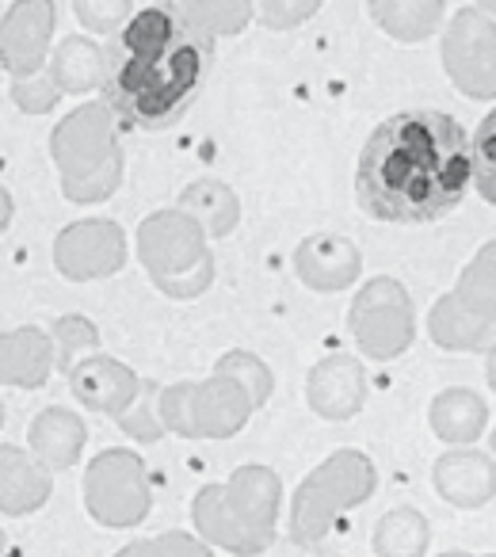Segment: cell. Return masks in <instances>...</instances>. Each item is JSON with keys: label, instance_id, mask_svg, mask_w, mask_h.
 Returning a JSON list of instances; mask_svg holds the SVG:
<instances>
[{"label": "cell", "instance_id": "cell-8", "mask_svg": "<svg viewBox=\"0 0 496 557\" xmlns=\"http://www.w3.org/2000/svg\"><path fill=\"white\" fill-rule=\"evenodd\" d=\"M115 119L119 115L111 111L108 100H96V103L73 108L70 115L54 126V134H50V157H54L62 184L96 176L100 169H108L111 161L123 157Z\"/></svg>", "mask_w": 496, "mask_h": 557}, {"label": "cell", "instance_id": "cell-43", "mask_svg": "<svg viewBox=\"0 0 496 557\" xmlns=\"http://www.w3.org/2000/svg\"><path fill=\"white\" fill-rule=\"evenodd\" d=\"M439 557H470V554H439Z\"/></svg>", "mask_w": 496, "mask_h": 557}, {"label": "cell", "instance_id": "cell-31", "mask_svg": "<svg viewBox=\"0 0 496 557\" xmlns=\"http://www.w3.org/2000/svg\"><path fill=\"white\" fill-rule=\"evenodd\" d=\"M157 417H161L164 432H176L184 440H195V382H176L164 386L157 397Z\"/></svg>", "mask_w": 496, "mask_h": 557}, {"label": "cell", "instance_id": "cell-1", "mask_svg": "<svg viewBox=\"0 0 496 557\" xmlns=\"http://www.w3.org/2000/svg\"><path fill=\"white\" fill-rule=\"evenodd\" d=\"M473 184L470 138L443 111H401L359 153L356 199L374 222L424 225L450 214Z\"/></svg>", "mask_w": 496, "mask_h": 557}, {"label": "cell", "instance_id": "cell-23", "mask_svg": "<svg viewBox=\"0 0 496 557\" xmlns=\"http://www.w3.org/2000/svg\"><path fill=\"white\" fill-rule=\"evenodd\" d=\"M427 424L443 443L466 447V443H473L485 432L488 409L473 389H443L432 401V409H427Z\"/></svg>", "mask_w": 496, "mask_h": 557}, {"label": "cell", "instance_id": "cell-32", "mask_svg": "<svg viewBox=\"0 0 496 557\" xmlns=\"http://www.w3.org/2000/svg\"><path fill=\"white\" fill-rule=\"evenodd\" d=\"M9 96L24 115H50V111L62 103V88L54 85L50 70H39V73H32V77H12Z\"/></svg>", "mask_w": 496, "mask_h": 557}, {"label": "cell", "instance_id": "cell-10", "mask_svg": "<svg viewBox=\"0 0 496 557\" xmlns=\"http://www.w3.org/2000/svg\"><path fill=\"white\" fill-rule=\"evenodd\" d=\"M134 248H138V260L149 271V278H153V287L187 275V271H195L210 256L202 225L179 207L141 218L138 233H134Z\"/></svg>", "mask_w": 496, "mask_h": 557}, {"label": "cell", "instance_id": "cell-35", "mask_svg": "<svg viewBox=\"0 0 496 557\" xmlns=\"http://www.w3.org/2000/svg\"><path fill=\"white\" fill-rule=\"evenodd\" d=\"M157 397H161V389H157L153 382H146L141 397L134 401V409L119 417V428H123L126 435H134L138 443H157L164 435V424H161V417H157Z\"/></svg>", "mask_w": 496, "mask_h": 557}, {"label": "cell", "instance_id": "cell-20", "mask_svg": "<svg viewBox=\"0 0 496 557\" xmlns=\"http://www.w3.org/2000/svg\"><path fill=\"white\" fill-rule=\"evenodd\" d=\"M54 371V341L35 325L0 333V386L39 389Z\"/></svg>", "mask_w": 496, "mask_h": 557}, {"label": "cell", "instance_id": "cell-24", "mask_svg": "<svg viewBox=\"0 0 496 557\" xmlns=\"http://www.w3.org/2000/svg\"><path fill=\"white\" fill-rule=\"evenodd\" d=\"M179 210L191 214L207 237H230L240 222V199L222 180H191L179 191Z\"/></svg>", "mask_w": 496, "mask_h": 557}, {"label": "cell", "instance_id": "cell-19", "mask_svg": "<svg viewBox=\"0 0 496 557\" xmlns=\"http://www.w3.org/2000/svg\"><path fill=\"white\" fill-rule=\"evenodd\" d=\"M432 481L443 500L458 504V508H481V504L493 500V493H496V466H493V458L481 455V450L458 447L435 458Z\"/></svg>", "mask_w": 496, "mask_h": 557}, {"label": "cell", "instance_id": "cell-16", "mask_svg": "<svg viewBox=\"0 0 496 557\" xmlns=\"http://www.w3.org/2000/svg\"><path fill=\"white\" fill-rule=\"evenodd\" d=\"M257 412L252 397L230 374H210L195 382V440H230Z\"/></svg>", "mask_w": 496, "mask_h": 557}, {"label": "cell", "instance_id": "cell-38", "mask_svg": "<svg viewBox=\"0 0 496 557\" xmlns=\"http://www.w3.org/2000/svg\"><path fill=\"white\" fill-rule=\"evenodd\" d=\"M12 214H16V199L9 195V187H0V237L12 225Z\"/></svg>", "mask_w": 496, "mask_h": 557}, {"label": "cell", "instance_id": "cell-14", "mask_svg": "<svg viewBox=\"0 0 496 557\" xmlns=\"http://www.w3.org/2000/svg\"><path fill=\"white\" fill-rule=\"evenodd\" d=\"M295 271L318 295H340V290L356 287V278L363 275V256L340 233H313L298 245Z\"/></svg>", "mask_w": 496, "mask_h": 557}, {"label": "cell", "instance_id": "cell-29", "mask_svg": "<svg viewBox=\"0 0 496 557\" xmlns=\"http://www.w3.org/2000/svg\"><path fill=\"white\" fill-rule=\"evenodd\" d=\"M470 161H473V187L481 191V199L496 207V108L481 119L478 134H473Z\"/></svg>", "mask_w": 496, "mask_h": 557}, {"label": "cell", "instance_id": "cell-4", "mask_svg": "<svg viewBox=\"0 0 496 557\" xmlns=\"http://www.w3.org/2000/svg\"><path fill=\"white\" fill-rule=\"evenodd\" d=\"M379 473L374 462L363 450H336L328 455L310 478L298 485L295 508H290V539L298 546H318L325 542V534L333 531L336 516L348 508H359L363 500H371Z\"/></svg>", "mask_w": 496, "mask_h": 557}, {"label": "cell", "instance_id": "cell-18", "mask_svg": "<svg viewBox=\"0 0 496 557\" xmlns=\"http://www.w3.org/2000/svg\"><path fill=\"white\" fill-rule=\"evenodd\" d=\"M88 443V428L77 412L62 409V405H50L39 417L27 424V447L32 455L47 466L50 473H65L80 462Z\"/></svg>", "mask_w": 496, "mask_h": 557}, {"label": "cell", "instance_id": "cell-44", "mask_svg": "<svg viewBox=\"0 0 496 557\" xmlns=\"http://www.w3.org/2000/svg\"><path fill=\"white\" fill-rule=\"evenodd\" d=\"M493 455H496V428H493Z\"/></svg>", "mask_w": 496, "mask_h": 557}, {"label": "cell", "instance_id": "cell-7", "mask_svg": "<svg viewBox=\"0 0 496 557\" xmlns=\"http://www.w3.org/2000/svg\"><path fill=\"white\" fill-rule=\"evenodd\" d=\"M348 329L367 359H379V363L397 359L401 351H409L412 336H417L409 290L389 275L371 278L351 302Z\"/></svg>", "mask_w": 496, "mask_h": 557}, {"label": "cell", "instance_id": "cell-2", "mask_svg": "<svg viewBox=\"0 0 496 557\" xmlns=\"http://www.w3.org/2000/svg\"><path fill=\"white\" fill-rule=\"evenodd\" d=\"M210 73V35L179 24L176 35L146 50H119L108 77V103L126 126L169 131L195 103Z\"/></svg>", "mask_w": 496, "mask_h": 557}, {"label": "cell", "instance_id": "cell-28", "mask_svg": "<svg viewBox=\"0 0 496 557\" xmlns=\"http://www.w3.org/2000/svg\"><path fill=\"white\" fill-rule=\"evenodd\" d=\"M214 371L218 374H230L233 382H240L257 409H260V405H268V397H272V389H275L272 367H268L260 356H252V351H240V348L225 351V356H218Z\"/></svg>", "mask_w": 496, "mask_h": 557}, {"label": "cell", "instance_id": "cell-34", "mask_svg": "<svg viewBox=\"0 0 496 557\" xmlns=\"http://www.w3.org/2000/svg\"><path fill=\"white\" fill-rule=\"evenodd\" d=\"M123 157L119 161H111L108 169H100L96 176L88 180H73V184H62V195L70 202H77V207H96V202H108L111 195L123 187Z\"/></svg>", "mask_w": 496, "mask_h": 557}, {"label": "cell", "instance_id": "cell-9", "mask_svg": "<svg viewBox=\"0 0 496 557\" xmlns=\"http://www.w3.org/2000/svg\"><path fill=\"white\" fill-rule=\"evenodd\" d=\"M443 70L470 100H496V24L481 9H462L443 32Z\"/></svg>", "mask_w": 496, "mask_h": 557}, {"label": "cell", "instance_id": "cell-36", "mask_svg": "<svg viewBox=\"0 0 496 557\" xmlns=\"http://www.w3.org/2000/svg\"><path fill=\"white\" fill-rule=\"evenodd\" d=\"M134 0H73V12H77L80 27L96 35L119 32L126 20L134 16Z\"/></svg>", "mask_w": 496, "mask_h": 557}, {"label": "cell", "instance_id": "cell-22", "mask_svg": "<svg viewBox=\"0 0 496 557\" xmlns=\"http://www.w3.org/2000/svg\"><path fill=\"white\" fill-rule=\"evenodd\" d=\"M367 12L389 39L405 47L432 39L443 24V0H367Z\"/></svg>", "mask_w": 496, "mask_h": 557}, {"label": "cell", "instance_id": "cell-3", "mask_svg": "<svg viewBox=\"0 0 496 557\" xmlns=\"http://www.w3.org/2000/svg\"><path fill=\"white\" fill-rule=\"evenodd\" d=\"M280 473L268 466H240L225 485L199 488L191 504L195 531L207 546L230 549L237 557H257L272 549L280 527Z\"/></svg>", "mask_w": 496, "mask_h": 557}, {"label": "cell", "instance_id": "cell-40", "mask_svg": "<svg viewBox=\"0 0 496 557\" xmlns=\"http://www.w3.org/2000/svg\"><path fill=\"white\" fill-rule=\"evenodd\" d=\"M473 9H481L485 16H496V0H473Z\"/></svg>", "mask_w": 496, "mask_h": 557}, {"label": "cell", "instance_id": "cell-12", "mask_svg": "<svg viewBox=\"0 0 496 557\" xmlns=\"http://www.w3.org/2000/svg\"><path fill=\"white\" fill-rule=\"evenodd\" d=\"M54 24V0H12V9L0 20V70L12 77H32L47 70Z\"/></svg>", "mask_w": 496, "mask_h": 557}, {"label": "cell", "instance_id": "cell-37", "mask_svg": "<svg viewBox=\"0 0 496 557\" xmlns=\"http://www.w3.org/2000/svg\"><path fill=\"white\" fill-rule=\"evenodd\" d=\"M210 283H214V252H210L207 260H202L195 271H187V275L172 278V283H161L157 290H161V295H169V298H176V302H187V298L207 295Z\"/></svg>", "mask_w": 496, "mask_h": 557}, {"label": "cell", "instance_id": "cell-30", "mask_svg": "<svg viewBox=\"0 0 496 557\" xmlns=\"http://www.w3.org/2000/svg\"><path fill=\"white\" fill-rule=\"evenodd\" d=\"M115 557H214L210 546L202 539L187 531H164L153 534V539H138L131 546H123Z\"/></svg>", "mask_w": 496, "mask_h": 557}, {"label": "cell", "instance_id": "cell-21", "mask_svg": "<svg viewBox=\"0 0 496 557\" xmlns=\"http://www.w3.org/2000/svg\"><path fill=\"white\" fill-rule=\"evenodd\" d=\"M47 70L54 77V85L62 88V96H85L108 85V54L88 35H65L50 50Z\"/></svg>", "mask_w": 496, "mask_h": 557}, {"label": "cell", "instance_id": "cell-13", "mask_svg": "<svg viewBox=\"0 0 496 557\" xmlns=\"http://www.w3.org/2000/svg\"><path fill=\"white\" fill-rule=\"evenodd\" d=\"M70 382V394L77 397L85 409L100 412V417L119 420L123 412L134 409V401L141 397L146 382L134 374V367L119 363L115 356H100V351H88L73 363V371L65 374Z\"/></svg>", "mask_w": 496, "mask_h": 557}, {"label": "cell", "instance_id": "cell-17", "mask_svg": "<svg viewBox=\"0 0 496 557\" xmlns=\"http://www.w3.org/2000/svg\"><path fill=\"white\" fill-rule=\"evenodd\" d=\"M54 493V473L24 447H0V516L20 519L39 511Z\"/></svg>", "mask_w": 496, "mask_h": 557}, {"label": "cell", "instance_id": "cell-27", "mask_svg": "<svg viewBox=\"0 0 496 557\" xmlns=\"http://www.w3.org/2000/svg\"><path fill=\"white\" fill-rule=\"evenodd\" d=\"M50 341H54V371L70 374L80 356L100 348V329L80 313H65L50 329Z\"/></svg>", "mask_w": 496, "mask_h": 557}, {"label": "cell", "instance_id": "cell-33", "mask_svg": "<svg viewBox=\"0 0 496 557\" xmlns=\"http://www.w3.org/2000/svg\"><path fill=\"white\" fill-rule=\"evenodd\" d=\"M252 4L268 32H295L306 20L318 16L325 0H252Z\"/></svg>", "mask_w": 496, "mask_h": 557}, {"label": "cell", "instance_id": "cell-11", "mask_svg": "<svg viewBox=\"0 0 496 557\" xmlns=\"http://www.w3.org/2000/svg\"><path fill=\"white\" fill-rule=\"evenodd\" d=\"M54 268L70 283L111 278L126 268V230L111 218H80L54 237Z\"/></svg>", "mask_w": 496, "mask_h": 557}, {"label": "cell", "instance_id": "cell-15", "mask_svg": "<svg viewBox=\"0 0 496 557\" xmlns=\"http://www.w3.org/2000/svg\"><path fill=\"white\" fill-rule=\"evenodd\" d=\"M306 401L325 420H351L367 401V371L356 356H325L306 379Z\"/></svg>", "mask_w": 496, "mask_h": 557}, {"label": "cell", "instance_id": "cell-41", "mask_svg": "<svg viewBox=\"0 0 496 557\" xmlns=\"http://www.w3.org/2000/svg\"><path fill=\"white\" fill-rule=\"evenodd\" d=\"M0 428H4V401H0Z\"/></svg>", "mask_w": 496, "mask_h": 557}, {"label": "cell", "instance_id": "cell-39", "mask_svg": "<svg viewBox=\"0 0 496 557\" xmlns=\"http://www.w3.org/2000/svg\"><path fill=\"white\" fill-rule=\"evenodd\" d=\"M485 379H488V386H493V394H496V348H488V363H485Z\"/></svg>", "mask_w": 496, "mask_h": 557}, {"label": "cell", "instance_id": "cell-6", "mask_svg": "<svg viewBox=\"0 0 496 557\" xmlns=\"http://www.w3.org/2000/svg\"><path fill=\"white\" fill-rule=\"evenodd\" d=\"M85 508L108 531L138 527L153 508V488L141 455L126 447H108L85 470Z\"/></svg>", "mask_w": 496, "mask_h": 557}, {"label": "cell", "instance_id": "cell-25", "mask_svg": "<svg viewBox=\"0 0 496 557\" xmlns=\"http://www.w3.org/2000/svg\"><path fill=\"white\" fill-rule=\"evenodd\" d=\"M427 519L417 508H394L374 527V554L379 557H424Z\"/></svg>", "mask_w": 496, "mask_h": 557}, {"label": "cell", "instance_id": "cell-42", "mask_svg": "<svg viewBox=\"0 0 496 557\" xmlns=\"http://www.w3.org/2000/svg\"><path fill=\"white\" fill-rule=\"evenodd\" d=\"M0 557H4V531H0Z\"/></svg>", "mask_w": 496, "mask_h": 557}, {"label": "cell", "instance_id": "cell-5", "mask_svg": "<svg viewBox=\"0 0 496 557\" xmlns=\"http://www.w3.org/2000/svg\"><path fill=\"white\" fill-rule=\"evenodd\" d=\"M427 333L447 351L496 348V240L478 248V256L458 275L455 290H447L432 306Z\"/></svg>", "mask_w": 496, "mask_h": 557}, {"label": "cell", "instance_id": "cell-26", "mask_svg": "<svg viewBox=\"0 0 496 557\" xmlns=\"http://www.w3.org/2000/svg\"><path fill=\"white\" fill-rule=\"evenodd\" d=\"M179 16L214 39V35L245 32L257 20V4L252 0H179Z\"/></svg>", "mask_w": 496, "mask_h": 557}]
</instances>
